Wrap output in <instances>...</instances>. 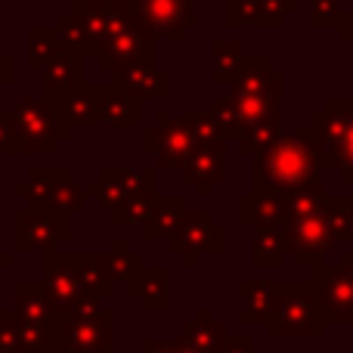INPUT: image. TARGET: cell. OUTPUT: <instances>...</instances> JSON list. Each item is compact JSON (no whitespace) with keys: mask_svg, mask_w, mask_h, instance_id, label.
Segmentation results:
<instances>
[{"mask_svg":"<svg viewBox=\"0 0 353 353\" xmlns=\"http://www.w3.org/2000/svg\"><path fill=\"white\" fill-rule=\"evenodd\" d=\"M282 90H285L282 68H273V62L261 53L245 56L242 72L226 87V97H214L208 112L214 115L223 140L236 143L251 124L282 115Z\"/></svg>","mask_w":353,"mask_h":353,"instance_id":"1","label":"cell"},{"mask_svg":"<svg viewBox=\"0 0 353 353\" xmlns=\"http://www.w3.org/2000/svg\"><path fill=\"white\" fill-rule=\"evenodd\" d=\"M251 168V183L257 192H273L279 199L292 195H325L323 161L304 128L285 130L279 140L263 146Z\"/></svg>","mask_w":353,"mask_h":353,"instance_id":"2","label":"cell"},{"mask_svg":"<svg viewBox=\"0 0 353 353\" xmlns=\"http://www.w3.org/2000/svg\"><path fill=\"white\" fill-rule=\"evenodd\" d=\"M43 288L56 313H72L97 307L99 298H109L115 285L103 273L99 254H62L43 251Z\"/></svg>","mask_w":353,"mask_h":353,"instance_id":"3","label":"cell"},{"mask_svg":"<svg viewBox=\"0 0 353 353\" xmlns=\"http://www.w3.org/2000/svg\"><path fill=\"white\" fill-rule=\"evenodd\" d=\"M282 232H285L288 242V254L294 257L298 267H323L325 254L338 242L332 220L325 214V195H292V199H285Z\"/></svg>","mask_w":353,"mask_h":353,"instance_id":"4","label":"cell"},{"mask_svg":"<svg viewBox=\"0 0 353 353\" xmlns=\"http://www.w3.org/2000/svg\"><path fill=\"white\" fill-rule=\"evenodd\" d=\"M323 168L341 183H353V97H329L304 124Z\"/></svg>","mask_w":353,"mask_h":353,"instance_id":"5","label":"cell"},{"mask_svg":"<svg viewBox=\"0 0 353 353\" xmlns=\"http://www.w3.org/2000/svg\"><path fill=\"white\" fill-rule=\"evenodd\" d=\"M105 28L99 37V47L93 59L99 68L109 74L121 72V68H137V65H155L159 59V37L152 34L140 16H118V12L105 10Z\"/></svg>","mask_w":353,"mask_h":353,"instance_id":"6","label":"cell"},{"mask_svg":"<svg viewBox=\"0 0 353 353\" xmlns=\"http://www.w3.org/2000/svg\"><path fill=\"white\" fill-rule=\"evenodd\" d=\"M276 307L267 323L273 338H316L323 335L325 316L323 304L316 298V288L310 282H273Z\"/></svg>","mask_w":353,"mask_h":353,"instance_id":"7","label":"cell"},{"mask_svg":"<svg viewBox=\"0 0 353 353\" xmlns=\"http://www.w3.org/2000/svg\"><path fill=\"white\" fill-rule=\"evenodd\" d=\"M12 195L28 199L31 208H43V211H59V214H81L87 208L84 186L72 176L68 168H34L28 171L25 180L12 183Z\"/></svg>","mask_w":353,"mask_h":353,"instance_id":"8","label":"cell"},{"mask_svg":"<svg viewBox=\"0 0 353 353\" xmlns=\"http://www.w3.org/2000/svg\"><path fill=\"white\" fill-rule=\"evenodd\" d=\"M50 347L68 353H103L112 347V310L87 307V310L59 313L53 332H50Z\"/></svg>","mask_w":353,"mask_h":353,"instance_id":"9","label":"cell"},{"mask_svg":"<svg viewBox=\"0 0 353 353\" xmlns=\"http://www.w3.org/2000/svg\"><path fill=\"white\" fill-rule=\"evenodd\" d=\"M10 118L16 124L19 137L25 140L28 155H56L59 143H65L72 137V130L59 121V115L41 97L16 99L10 109Z\"/></svg>","mask_w":353,"mask_h":353,"instance_id":"10","label":"cell"},{"mask_svg":"<svg viewBox=\"0 0 353 353\" xmlns=\"http://www.w3.org/2000/svg\"><path fill=\"white\" fill-rule=\"evenodd\" d=\"M168 251L180 254L186 270H195L201 254H223L226 251V226H220L211 211H186L174 236L168 239Z\"/></svg>","mask_w":353,"mask_h":353,"instance_id":"11","label":"cell"},{"mask_svg":"<svg viewBox=\"0 0 353 353\" xmlns=\"http://www.w3.org/2000/svg\"><path fill=\"white\" fill-rule=\"evenodd\" d=\"M72 236V217L43 208H22L12 214V254L25 251H56V245Z\"/></svg>","mask_w":353,"mask_h":353,"instance_id":"12","label":"cell"},{"mask_svg":"<svg viewBox=\"0 0 353 353\" xmlns=\"http://www.w3.org/2000/svg\"><path fill=\"white\" fill-rule=\"evenodd\" d=\"M84 195H93L99 205V214H112L118 205L137 199V195H159V176L155 168H140V171H130V168H103L93 180L81 183Z\"/></svg>","mask_w":353,"mask_h":353,"instance_id":"13","label":"cell"},{"mask_svg":"<svg viewBox=\"0 0 353 353\" xmlns=\"http://www.w3.org/2000/svg\"><path fill=\"white\" fill-rule=\"evenodd\" d=\"M41 93H43V103H53V99L68 97L72 90L87 84V56L81 50H72L62 43L56 50V56L43 65L41 72Z\"/></svg>","mask_w":353,"mask_h":353,"instance_id":"14","label":"cell"},{"mask_svg":"<svg viewBox=\"0 0 353 353\" xmlns=\"http://www.w3.org/2000/svg\"><path fill=\"white\" fill-rule=\"evenodd\" d=\"M140 19L152 28L155 37H165V41H183L186 31L199 25L195 0H143Z\"/></svg>","mask_w":353,"mask_h":353,"instance_id":"15","label":"cell"},{"mask_svg":"<svg viewBox=\"0 0 353 353\" xmlns=\"http://www.w3.org/2000/svg\"><path fill=\"white\" fill-rule=\"evenodd\" d=\"M155 130H159V146H155V171L159 168H171L176 171L183 165H186L189 159H192L195 152V137L192 130H189L186 118L183 115H171V112H159V115L152 118Z\"/></svg>","mask_w":353,"mask_h":353,"instance_id":"16","label":"cell"},{"mask_svg":"<svg viewBox=\"0 0 353 353\" xmlns=\"http://www.w3.org/2000/svg\"><path fill=\"white\" fill-rule=\"evenodd\" d=\"M310 273V285L316 288L329 323H353V276L341 267H316Z\"/></svg>","mask_w":353,"mask_h":353,"instance_id":"17","label":"cell"},{"mask_svg":"<svg viewBox=\"0 0 353 353\" xmlns=\"http://www.w3.org/2000/svg\"><path fill=\"white\" fill-rule=\"evenodd\" d=\"M298 10V0H223V25H254V28H282Z\"/></svg>","mask_w":353,"mask_h":353,"instance_id":"18","label":"cell"},{"mask_svg":"<svg viewBox=\"0 0 353 353\" xmlns=\"http://www.w3.org/2000/svg\"><path fill=\"white\" fill-rule=\"evenodd\" d=\"M180 174H183V183H189L201 199L214 195V189L226 180V143L195 146L192 159L183 165Z\"/></svg>","mask_w":353,"mask_h":353,"instance_id":"19","label":"cell"},{"mask_svg":"<svg viewBox=\"0 0 353 353\" xmlns=\"http://www.w3.org/2000/svg\"><path fill=\"white\" fill-rule=\"evenodd\" d=\"M12 292H16V316L22 319V323L34 325V329L41 332H53L56 319H59V313H56L53 301H50L47 288H43V282H31V279H19L16 285H12Z\"/></svg>","mask_w":353,"mask_h":353,"instance_id":"20","label":"cell"},{"mask_svg":"<svg viewBox=\"0 0 353 353\" xmlns=\"http://www.w3.org/2000/svg\"><path fill=\"white\" fill-rule=\"evenodd\" d=\"M99 121L105 128H143V99L118 84H99Z\"/></svg>","mask_w":353,"mask_h":353,"instance_id":"21","label":"cell"},{"mask_svg":"<svg viewBox=\"0 0 353 353\" xmlns=\"http://www.w3.org/2000/svg\"><path fill=\"white\" fill-rule=\"evenodd\" d=\"M50 109L59 115V121L68 130L74 128H99V84H84L78 90H72L68 97L47 103Z\"/></svg>","mask_w":353,"mask_h":353,"instance_id":"22","label":"cell"},{"mask_svg":"<svg viewBox=\"0 0 353 353\" xmlns=\"http://www.w3.org/2000/svg\"><path fill=\"white\" fill-rule=\"evenodd\" d=\"M112 84L137 93L140 99H168L171 97V72L159 65H137L121 68L112 74Z\"/></svg>","mask_w":353,"mask_h":353,"instance_id":"23","label":"cell"},{"mask_svg":"<svg viewBox=\"0 0 353 353\" xmlns=\"http://www.w3.org/2000/svg\"><path fill=\"white\" fill-rule=\"evenodd\" d=\"M183 214H186V199H183L180 192L176 195H155L146 220L140 223V236L146 239V242H155V239H171L174 230L180 226Z\"/></svg>","mask_w":353,"mask_h":353,"instance_id":"24","label":"cell"},{"mask_svg":"<svg viewBox=\"0 0 353 353\" xmlns=\"http://www.w3.org/2000/svg\"><path fill=\"white\" fill-rule=\"evenodd\" d=\"M285 217V199L273 192H257L251 189L248 195L239 199V223L242 226H282Z\"/></svg>","mask_w":353,"mask_h":353,"instance_id":"25","label":"cell"},{"mask_svg":"<svg viewBox=\"0 0 353 353\" xmlns=\"http://www.w3.org/2000/svg\"><path fill=\"white\" fill-rule=\"evenodd\" d=\"M239 294H242V310H239V319H242V325L270 323V316H273V307H276V288H273V282L245 279V282H239Z\"/></svg>","mask_w":353,"mask_h":353,"instance_id":"26","label":"cell"},{"mask_svg":"<svg viewBox=\"0 0 353 353\" xmlns=\"http://www.w3.org/2000/svg\"><path fill=\"white\" fill-rule=\"evenodd\" d=\"M99 261H103V273L109 276L112 285H128V292L143 273V257L134 248H128L124 239H115L109 245V251L99 254Z\"/></svg>","mask_w":353,"mask_h":353,"instance_id":"27","label":"cell"},{"mask_svg":"<svg viewBox=\"0 0 353 353\" xmlns=\"http://www.w3.org/2000/svg\"><path fill=\"white\" fill-rule=\"evenodd\" d=\"M128 294H137L146 310H168L171 304V273L165 267H143L140 279Z\"/></svg>","mask_w":353,"mask_h":353,"instance_id":"28","label":"cell"},{"mask_svg":"<svg viewBox=\"0 0 353 353\" xmlns=\"http://www.w3.org/2000/svg\"><path fill=\"white\" fill-rule=\"evenodd\" d=\"M288 257V242L282 226H257L251 242V261L257 270H276Z\"/></svg>","mask_w":353,"mask_h":353,"instance_id":"29","label":"cell"},{"mask_svg":"<svg viewBox=\"0 0 353 353\" xmlns=\"http://www.w3.org/2000/svg\"><path fill=\"white\" fill-rule=\"evenodd\" d=\"M242 47L239 41H214L211 43V84L214 87H230L232 78L242 72Z\"/></svg>","mask_w":353,"mask_h":353,"instance_id":"30","label":"cell"},{"mask_svg":"<svg viewBox=\"0 0 353 353\" xmlns=\"http://www.w3.org/2000/svg\"><path fill=\"white\" fill-rule=\"evenodd\" d=\"M183 341L201 353H217V347L226 341V329L214 323L211 310H199V319L186 325V338Z\"/></svg>","mask_w":353,"mask_h":353,"instance_id":"31","label":"cell"},{"mask_svg":"<svg viewBox=\"0 0 353 353\" xmlns=\"http://www.w3.org/2000/svg\"><path fill=\"white\" fill-rule=\"evenodd\" d=\"M62 41L53 25H31L28 28V65L34 72H43V65L53 59Z\"/></svg>","mask_w":353,"mask_h":353,"instance_id":"32","label":"cell"},{"mask_svg":"<svg viewBox=\"0 0 353 353\" xmlns=\"http://www.w3.org/2000/svg\"><path fill=\"white\" fill-rule=\"evenodd\" d=\"M325 214L332 220L338 242L347 239L353 245V195H325Z\"/></svg>","mask_w":353,"mask_h":353,"instance_id":"33","label":"cell"},{"mask_svg":"<svg viewBox=\"0 0 353 353\" xmlns=\"http://www.w3.org/2000/svg\"><path fill=\"white\" fill-rule=\"evenodd\" d=\"M152 201H155V195H137V199L124 201V205H118L115 211H112V223H115L118 230H124V226H140L143 220H146Z\"/></svg>","mask_w":353,"mask_h":353,"instance_id":"34","label":"cell"},{"mask_svg":"<svg viewBox=\"0 0 353 353\" xmlns=\"http://www.w3.org/2000/svg\"><path fill=\"white\" fill-rule=\"evenodd\" d=\"M183 118H186V124H189V130H192V137H195L199 146H208V143H226L211 112H183Z\"/></svg>","mask_w":353,"mask_h":353,"instance_id":"35","label":"cell"},{"mask_svg":"<svg viewBox=\"0 0 353 353\" xmlns=\"http://www.w3.org/2000/svg\"><path fill=\"white\" fill-rule=\"evenodd\" d=\"M344 19L341 0H310V25L313 28H338Z\"/></svg>","mask_w":353,"mask_h":353,"instance_id":"36","label":"cell"},{"mask_svg":"<svg viewBox=\"0 0 353 353\" xmlns=\"http://www.w3.org/2000/svg\"><path fill=\"white\" fill-rule=\"evenodd\" d=\"M0 155H28L25 140L19 137L10 112H0Z\"/></svg>","mask_w":353,"mask_h":353,"instance_id":"37","label":"cell"},{"mask_svg":"<svg viewBox=\"0 0 353 353\" xmlns=\"http://www.w3.org/2000/svg\"><path fill=\"white\" fill-rule=\"evenodd\" d=\"M12 81H16V56L0 47V93L3 87H12Z\"/></svg>","mask_w":353,"mask_h":353,"instance_id":"38","label":"cell"},{"mask_svg":"<svg viewBox=\"0 0 353 353\" xmlns=\"http://www.w3.org/2000/svg\"><path fill=\"white\" fill-rule=\"evenodd\" d=\"M105 10L118 12V16H140V3L143 0H99Z\"/></svg>","mask_w":353,"mask_h":353,"instance_id":"39","label":"cell"},{"mask_svg":"<svg viewBox=\"0 0 353 353\" xmlns=\"http://www.w3.org/2000/svg\"><path fill=\"white\" fill-rule=\"evenodd\" d=\"M155 146H159V130H155V124H143L140 128V152L155 155Z\"/></svg>","mask_w":353,"mask_h":353,"instance_id":"40","label":"cell"},{"mask_svg":"<svg viewBox=\"0 0 353 353\" xmlns=\"http://www.w3.org/2000/svg\"><path fill=\"white\" fill-rule=\"evenodd\" d=\"M217 353H254V341L251 338H226Z\"/></svg>","mask_w":353,"mask_h":353,"instance_id":"41","label":"cell"},{"mask_svg":"<svg viewBox=\"0 0 353 353\" xmlns=\"http://www.w3.org/2000/svg\"><path fill=\"white\" fill-rule=\"evenodd\" d=\"M338 37H341V43H347L353 53V0H350V12H344L341 25H338Z\"/></svg>","mask_w":353,"mask_h":353,"instance_id":"42","label":"cell"},{"mask_svg":"<svg viewBox=\"0 0 353 353\" xmlns=\"http://www.w3.org/2000/svg\"><path fill=\"white\" fill-rule=\"evenodd\" d=\"M143 353H176V344L174 341L159 344V341H152V338H146V341H143Z\"/></svg>","mask_w":353,"mask_h":353,"instance_id":"43","label":"cell"},{"mask_svg":"<svg viewBox=\"0 0 353 353\" xmlns=\"http://www.w3.org/2000/svg\"><path fill=\"white\" fill-rule=\"evenodd\" d=\"M338 267H341L344 273L353 276V245H350L347 251H341V254H338Z\"/></svg>","mask_w":353,"mask_h":353,"instance_id":"44","label":"cell"},{"mask_svg":"<svg viewBox=\"0 0 353 353\" xmlns=\"http://www.w3.org/2000/svg\"><path fill=\"white\" fill-rule=\"evenodd\" d=\"M0 236H3V217H0Z\"/></svg>","mask_w":353,"mask_h":353,"instance_id":"45","label":"cell"}]
</instances>
